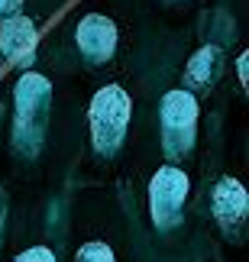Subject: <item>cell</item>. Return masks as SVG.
I'll return each mask as SVG.
<instances>
[{"mask_svg": "<svg viewBox=\"0 0 249 262\" xmlns=\"http://www.w3.org/2000/svg\"><path fill=\"white\" fill-rule=\"evenodd\" d=\"M129 123V97L120 88H104L91 100V129H94V146L101 152H114L120 146Z\"/></svg>", "mask_w": 249, "mask_h": 262, "instance_id": "6da1fadb", "label": "cell"}, {"mask_svg": "<svg viewBox=\"0 0 249 262\" xmlns=\"http://www.w3.org/2000/svg\"><path fill=\"white\" fill-rule=\"evenodd\" d=\"M188 194V178L178 168H162L152 181V191H149V201H152V220L159 227H172L178 220V210H182V201Z\"/></svg>", "mask_w": 249, "mask_h": 262, "instance_id": "7a4b0ae2", "label": "cell"}, {"mask_svg": "<svg viewBox=\"0 0 249 262\" xmlns=\"http://www.w3.org/2000/svg\"><path fill=\"white\" fill-rule=\"evenodd\" d=\"M78 46H81V52L87 58L104 62V58H110L114 49H117V26L101 13L84 16L81 26H78Z\"/></svg>", "mask_w": 249, "mask_h": 262, "instance_id": "3957f363", "label": "cell"}, {"mask_svg": "<svg viewBox=\"0 0 249 262\" xmlns=\"http://www.w3.org/2000/svg\"><path fill=\"white\" fill-rule=\"evenodd\" d=\"M36 49V26L26 16H7L0 26V52L7 58H23Z\"/></svg>", "mask_w": 249, "mask_h": 262, "instance_id": "277c9868", "label": "cell"}, {"mask_svg": "<svg viewBox=\"0 0 249 262\" xmlns=\"http://www.w3.org/2000/svg\"><path fill=\"white\" fill-rule=\"evenodd\" d=\"M214 214L223 227H233L246 217V191L240 181L223 178L220 185L214 188Z\"/></svg>", "mask_w": 249, "mask_h": 262, "instance_id": "5b68a950", "label": "cell"}, {"mask_svg": "<svg viewBox=\"0 0 249 262\" xmlns=\"http://www.w3.org/2000/svg\"><path fill=\"white\" fill-rule=\"evenodd\" d=\"M162 120L172 129H191L197 120V100L188 91H168L162 97Z\"/></svg>", "mask_w": 249, "mask_h": 262, "instance_id": "8992f818", "label": "cell"}, {"mask_svg": "<svg viewBox=\"0 0 249 262\" xmlns=\"http://www.w3.org/2000/svg\"><path fill=\"white\" fill-rule=\"evenodd\" d=\"M78 262H114V253H110V246H104V243H87V246H81V253H78Z\"/></svg>", "mask_w": 249, "mask_h": 262, "instance_id": "52a82bcc", "label": "cell"}, {"mask_svg": "<svg viewBox=\"0 0 249 262\" xmlns=\"http://www.w3.org/2000/svg\"><path fill=\"white\" fill-rule=\"evenodd\" d=\"M16 262H55V256L49 253L46 246H33V249H26V253H19Z\"/></svg>", "mask_w": 249, "mask_h": 262, "instance_id": "ba28073f", "label": "cell"}, {"mask_svg": "<svg viewBox=\"0 0 249 262\" xmlns=\"http://www.w3.org/2000/svg\"><path fill=\"white\" fill-rule=\"evenodd\" d=\"M23 0H0V16H13Z\"/></svg>", "mask_w": 249, "mask_h": 262, "instance_id": "9c48e42d", "label": "cell"}, {"mask_svg": "<svg viewBox=\"0 0 249 262\" xmlns=\"http://www.w3.org/2000/svg\"><path fill=\"white\" fill-rule=\"evenodd\" d=\"M240 78H243V84H246V52L240 55Z\"/></svg>", "mask_w": 249, "mask_h": 262, "instance_id": "30bf717a", "label": "cell"}]
</instances>
